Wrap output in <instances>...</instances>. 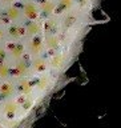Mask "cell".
<instances>
[{"mask_svg": "<svg viewBox=\"0 0 121 128\" xmlns=\"http://www.w3.org/2000/svg\"><path fill=\"white\" fill-rule=\"evenodd\" d=\"M0 8H1V4H0Z\"/></svg>", "mask_w": 121, "mask_h": 128, "instance_id": "44dd1931", "label": "cell"}, {"mask_svg": "<svg viewBox=\"0 0 121 128\" xmlns=\"http://www.w3.org/2000/svg\"><path fill=\"white\" fill-rule=\"evenodd\" d=\"M1 15H3L4 24L24 22V15H23L21 4L20 3H15V4H11V6L1 7Z\"/></svg>", "mask_w": 121, "mask_h": 128, "instance_id": "7a4b0ae2", "label": "cell"}, {"mask_svg": "<svg viewBox=\"0 0 121 128\" xmlns=\"http://www.w3.org/2000/svg\"><path fill=\"white\" fill-rule=\"evenodd\" d=\"M29 68H31L32 78H39L41 75L49 74V60H48V56L43 55V56H37V58H29Z\"/></svg>", "mask_w": 121, "mask_h": 128, "instance_id": "277c9868", "label": "cell"}, {"mask_svg": "<svg viewBox=\"0 0 121 128\" xmlns=\"http://www.w3.org/2000/svg\"><path fill=\"white\" fill-rule=\"evenodd\" d=\"M36 2H37L39 8H40L41 20L52 18V16H59L57 15V0H36Z\"/></svg>", "mask_w": 121, "mask_h": 128, "instance_id": "30bf717a", "label": "cell"}, {"mask_svg": "<svg viewBox=\"0 0 121 128\" xmlns=\"http://www.w3.org/2000/svg\"><path fill=\"white\" fill-rule=\"evenodd\" d=\"M60 83H61V79L57 78V76H55V75H52L51 72L39 76V78H35L33 96L39 102V104H41L44 100L57 88V86Z\"/></svg>", "mask_w": 121, "mask_h": 128, "instance_id": "6da1fadb", "label": "cell"}, {"mask_svg": "<svg viewBox=\"0 0 121 128\" xmlns=\"http://www.w3.org/2000/svg\"><path fill=\"white\" fill-rule=\"evenodd\" d=\"M8 62V55H7V48L5 44H0V63Z\"/></svg>", "mask_w": 121, "mask_h": 128, "instance_id": "5bb4252c", "label": "cell"}, {"mask_svg": "<svg viewBox=\"0 0 121 128\" xmlns=\"http://www.w3.org/2000/svg\"><path fill=\"white\" fill-rule=\"evenodd\" d=\"M33 84H35V78H23L16 80V88H17V96L25 98V96H32L33 95Z\"/></svg>", "mask_w": 121, "mask_h": 128, "instance_id": "8fae6325", "label": "cell"}, {"mask_svg": "<svg viewBox=\"0 0 121 128\" xmlns=\"http://www.w3.org/2000/svg\"><path fill=\"white\" fill-rule=\"evenodd\" d=\"M24 43H25V48H27V56H29V58H37V56L47 55L45 44H44V35L25 39Z\"/></svg>", "mask_w": 121, "mask_h": 128, "instance_id": "3957f363", "label": "cell"}, {"mask_svg": "<svg viewBox=\"0 0 121 128\" xmlns=\"http://www.w3.org/2000/svg\"><path fill=\"white\" fill-rule=\"evenodd\" d=\"M7 43V34H5V24H0V44Z\"/></svg>", "mask_w": 121, "mask_h": 128, "instance_id": "9a60e30c", "label": "cell"}, {"mask_svg": "<svg viewBox=\"0 0 121 128\" xmlns=\"http://www.w3.org/2000/svg\"><path fill=\"white\" fill-rule=\"evenodd\" d=\"M0 128H7V127H5V124H4V122H3L1 119H0Z\"/></svg>", "mask_w": 121, "mask_h": 128, "instance_id": "ac0fdd59", "label": "cell"}, {"mask_svg": "<svg viewBox=\"0 0 121 128\" xmlns=\"http://www.w3.org/2000/svg\"><path fill=\"white\" fill-rule=\"evenodd\" d=\"M5 34H7V42H23V40H25L24 22L5 24Z\"/></svg>", "mask_w": 121, "mask_h": 128, "instance_id": "52a82bcc", "label": "cell"}, {"mask_svg": "<svg viewBox=\"0 0 121 128\" xmlns=\"http://www.w3.org/2000/svg\"><path fill=\"white\" fill-rule=\"evenodd\" d=\"M17 96V88H16V80L8 79L0 82V102L9 100Z\"/></svg>", "mask_w": 121, "mask_h": 128, "instance_id": "9c48e42d", "label": "cell"}, {"mask_svg": "<svg viewBox=\"0 0 121 128\" xmlns=\"http://www.w3.org/2000/svg\"><path fill=\"white\" fill-rule=\"evenodd\" d=\"M0 116H1V102H0Z\"/></svg>", "mask_w": 121, "mask_h": 128, "instance_id": "ffe728a7", "label": "cell"}, {"mask_svg": "<svg viewBox=\"0 0 121 128\" xmlns=\"http://www.w3.org/2000/svg\"><path fill=\"white\" fill-rule=\"evenodd\" d=\"M0 24H4V20H3V15H1V8H0Z\"/></svg>", "mask_w": 121, "mask_h": 128, "instance_id": "e0dca14e", "label": "cell"}, {"mask_svg": "<svg viewBox=\"0 0 121 128\" xmlns=\"http://www.w3.org/2000/svg\"><path fill=\"white\" fill-rule=\"evenodd\" d=\"M15 3H19V0H0V4H1V7L11 6V4H15Z\"/></svg>", "mask_w": 121, "mask_h": 128, "instance_id": "2e32d148", "label": "cell"}, {"mask_svg": "<svg viewBox=\"0 0 121 128\" xmlns=\"http://www.w3.org/2000/svg\"><path fill=\"white\" fill-rule=\"evenodd\" d=\"M12 79V64L11 62L0 63V82Z\"/></svg>", "mask_w": 121, "mask_h": 128, "instance_id": "4fadbf2b", "label": "cell"}, {"mask_svg": "<svg viewBox=\"0 0 121 128\" xmlns=\"http://www.w3.org/2000/svg\"><path fill=\"white\" fill-rule=\"evenodd\" d=\"M20 3H24V2H32V0H19Z\"/></svg>", "mask_w": 121, "mask_h": 128, "instance_id": "d6986e66", "label": "cell"}, {"mask_svg": "<svg viewBox=\"0 0 121 128\" xmlns=\"http://www.w3.org/2000/svg\"><path fill=\"white\" fill-rule=\"evenodd\" d=\"M24 32H25V39L43 35V24H41V20H31V22H24Z\"/></svg>", "mask_w": 121, "mask_h": 128, "instance_id": "7c38bea8", "label": "cell"}, {"mask_svg": "<svg viewBox=\"0 0 121 128\" xmlns=\"http://www.w3.org/2000/svg\"><path fill=\"white\" fill-rule=\"evenodd\" d=\"M20 3V2H19ZM21 4V10L24 15V22H31V20H41V14H40V8L36 0L32 2H24Z\"/></svg>", "mask_w": 121, "mask_h": 128, "instance_id": "ba28073f", "label": "cell"}, {"mask_svg": "<svg viewBox=\"0 0 121 128\" xmlns=\"http://www.w3.org/2000/svg\"><path fill=\"white\" fill-rule=\"evenodd\" d=\"M5 48H7L8 62H11V63L21 60L27 56V48H25L24 40L23 42H7Z\"/></svg>", "mask_w": 121, "mask_h": 128, "instance_id": "5b68a950", "label": "cell"}, {"mask_svg": "<svg viewBox=\"0 0 121 128\" xmlns=\"http://www.w3.org/2000/svg\"><path fill=\"white\" fill-rule=\"evenodd\" d=\"M12 64V79L17 80L23 78H29L31 76V68H29V58L25 56L21 60L11 63Z\"/></svg>", "mask_w": 121, "mask_h": 128, "instance_id": "8992f818", "label": "cell"}]
</instances>
